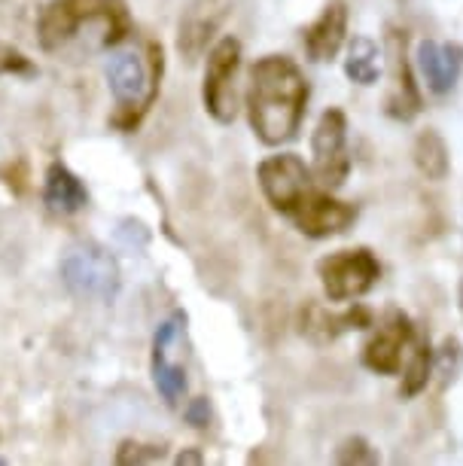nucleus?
<instances>
[{
	"mask_svg": "<svg viewBox=\"0 0 463 466\" xmlns=\"http://www.w3.org/2000/svg\"><path fill=\"white\" fill-rule=\"evenodd\" d=\"M311 86L305 80L302 67L287 56H262L253 61L247 74V107L250 131L259 144L281 147L299 135L305 110H308Z\"/></svg>",
	"mask_w": 463,
	"mask_h": 466,
	"instance_id": "nucleus-1",
	"label": "nucleus"
},
{
	"mask_svg": "<svg viewBox=\"0 0 463 466\" xmlns=\"http://www.w3.org/2000/svg\"><path fill=\"white\" fill-rule=\"evenodd\" d=\"M131 34L122 0H49L37 19V40L52 56H95Z\"/></svg>",
	"mask_w": 463,
	"mask_h": 466,
	"instance_id": "nucleus-2",
	"label": "nucleus"
},
{
	"mask_svg": "<svg viewBox=\"0 0 463 466\" xmlns=\"http://www.w3.org/2000/svg\"><path fill=\"white\" fill-rule=\"evenodd\" d=\"M162 70L165 56L159 43H146V58L141 52H113L104 67L107 86L116 101V116L113 126L122 131H135L141 119L150 113V107L159 98L162 89Z\"/></svg>",
	"mask_w": 463,
	"mask_h": 466,
	"instance_id": "nucleus-3",
	"label": "nucleus"
},
{
	"mask_svg": "<svg viewBox=\"0 0 463 466\" xmlns=\"http://www.w3.org/2000/svg\"><path fill=\"white\" fill-rule=\"evenodd\" d=\"M317 278L329 302L351 305L378 287L381 262L369 248H345L317 262Z\"/></svg>",
	"mask_w": 463,
	"mask_h": 466,
	"instance_id": "nucleus-4",
	"label": "nucleus"
},
{
	"mask_svg": "<svg viewBox=\"0 0 463 466\" xmlns=\"http://www.w3.org/2000/svg\"><path fill=\"white\" fill-rule=\"evenodd\" d=\"M238 70H241V40L226 34L207 49L202 104L205 113L220 126H232L238 116Z\"/></svg>",
	"mask_w": 463,
	"mask_h": 466,
	"instance_id": "nucleus-5",
	"label": "nucleus"
},
{
	"mask_svg": "<svg viewBox=\"0 0 463 466\" xmlns=\"http://www.w3.org/2000/svg\"><path fill=\"white\" fill-rule=\"evenodd\" d=\"M61 280L83 302H113L122 287L119 262L98 244L74 248L61 259Z\"/></svg>",
	"mask_w": 463,
	"mask_h": 466,
	"instance_id": "nucleus-6",
	"label": "nucleus"
},
{
	"mask_svg": "<svg viewBox=\"0 0 463 466\" xmlns=\"http://www.w3.org/2000/svg\"><path fill=\"white\" fill-rule=\"evenodd\" d=\"M311 171L314 180L327 189H342L351 174V149H347V116L342 107L320 113L311 131Z\"/></svg>",
	"mask_w": 463,
	"mask_h": 466,
	"instance_id": "nucleus-7",
	"label": "nucleus"
},
{
	"mask_svg": "<svg viewBox=\"0 0 463 466\" xmlns=\"http://www.w3.org/2000/svg\"><path fill=\"white\" fill-rule=\"evenodd\" d=\"M257 183L275 214L290 217L314 187V171L296 153H277L257 165Z\"/></svg>",
	"mask_w": 463,
	"mask_h": 466,
	"instance_id": "nucleus-8",
	"label": "nucleus"
},
{
	"mask_svg": "<svg viewBox=\"0 0 463 466\" xmlns=\"http://www.w3.org/2000/svg\"><path fill=\"white\" fill-rule=\"evenodd\" d=\"M287 219H293L296 232L305 235V238L323 241V238L345 235L347 228L357 223V208L351 205V201L336 198L333 189L311 187Z\"/></svg>",
	"mask_w": 463,
	"mask_h": 466,
	"instance_id": "nucleus-9",
	"label": "nucleus"
},
{
	"mask_svg": "<svg viewBox=\"0 0 463 466\" xmlns=\"http://www.w3.org/2000/svg\"><path fill=\"white\" fill-rule=\"evenodd\" d=\"M415 323L403 308H390L384 318L375 323V332L363 345V366L375 375H399L408 348L415 341Z\"/></svg>",
	"mask_w": 463,
	"mask_h": 466,
	"instance_id": "nucleus-10",
	"label": "nucleus"
},
{
	"mask_svg": "<svg viewBox=\"0 0 463 466\" xmlns=\"http://www.w3.org/2000/svg\"><path fill=\"white\" fill-rule=\"evenodd\" d=\"M183 323H186V314L177 311L165 323H159V329L153 336V384L168 406H180V400L186 397V387H189L186 366L177 360Z\"/></svg>",
	"mask_w": 463,
	"mask_h": 466,
	"instance_id": "nucleus-11",
	"label": "nucleus"
},
{
	"mask_svg": "<svg viewBox=\"0 0 463 466\" xmlns=\"http://www.w3.org/2000/svg\"><path fill=\"white\" fill-rule=\"evenodd\" d=\"M408 43H406V31L390 28L388 31V65H390V95L384 101V113L397 122H412L424 107V95L421 86L415 83V67L412 58H408Z\"/></svg>",
	"mask_w": 463,
	"mask_h": 466,
	"instance_id": "nucleus-12",
	"label": "nucleus"
},
{
	"mask_svg": "<svg viewBox=\"0 0 463 466\" xmlns=\"http://www.w3.org/2000/svg\"><path fill=\"white\" fill-rule=\"evenodd\" d=\"M229 10L232 0H186L177 22V52L189 65L207 52L216 31L223 28Z\"/></svg>",
	"mask_w": 463,
	"mask_h": 466,
	"instance_id": "nucleus-13",
	"label": "nucleus"
},
{
	"mask_svg": "<svg viewBox=\"0 0 463 466\" xmlns=\"http://www.w3.org/2000/svg\"><path fill=\"white\" fill-rule=\"evenodd\" d=\"M375 327V314L372 308H366L360 302H354L345 311H329L320 302H308L299 314V332L314 345H329L345 332H357V329H369Z\"/></svg>",
	"mask_w": 463,
	"mask_h": 466,
	"instance_id": "nucleus-14",
	"label": "nucleus"
},
{
	"mask_svg": "<svg viewBox=\"0 0 463 466\" xmlns=\"http://www.w3.org/2000/svg\"><path fill=\"white\" fill-rule=\"evenodd\" d=\"M418 74L433 95H448L463 74V46L454 40H421L415 46Z\"/></svg>",
	"mask_w": 463,
	"mask_h": 466,
	"instance_id": "nucleus-15",
	"label": "nucleus"
},
{
	"mask_svg": "<svg viewBox=\"0 0 463 466\" xmlns=\"http://www.w3.org/2000/svg\"><path fill=\"white\" fill-rule=\"evenodd\" d=\"M345 40H347V6L342 0H333V4L323 6V13L302 31V46L308 52V58L317 61V65L333 61L342 52Z\"/></svg>",
	"mask_w": 463,
	"mask_h": 466,
	"instance_id": "nucleus-16",
	"label": "nucleus"
},
{
	"mask_svg": "<svg viewBox=\"0 0 463 466\" xmlns=\"http://www.w3.org/2000/svg\"><path fill=\"white\" fill-rule=\"evenodd\" d=\"M43 201H46L52 214L71 217L89 205V189L65 162H52L46 168V177H43Z\"/></svg>",
	"mask_w": 463,
	"mask_h": 466,
	"instance_id": "nucleus-17",
	"label": "nucleus"
},
{
	"mask_svg": "<svg viewBox=\"0 0 463 466\" xmlns=\"http://www.w3.org/2000/svg\"><path fill=\"white\" fill-rule=\"evenodd\" d=\"M412 162L421 171V177L442 183L451 174V149L445 144V137L436 128L418 131L415 147H412Z\"/></svg>",
	"mask_w": 463,
	"mask_h": 466,
	"instance_id": "nucleus-18",
	"label": "nucleus"
},
{
	"mask_svg": "<svg viewBox=\"0 0 463 466\" xmlns=\"http://www.w3.org/2000/svg\"><path fill=\"white\" fill-rule=\"evenodd\" d=\"M433 360L436 350L430 345V336H415L412 348H408V357L403 363V384H399V400H415L418 393L427 390L433 378Z\"/></svg>",
	"mask_w": 463,
	"mask_h": 466,
	"instance_id": "nucleus-19",
	"label": "nucleus"
},
{
	"mask_svg": "<svg viewBox=\"0 0 463 466\" xmlns=\"http://www.w3.org/2000/svg\"><path fill=\"white\" fill-rule=\"evenodd\" d=\"M345 76L357 86H375L381 76V49L378 43L366 34H357V37L347 43L345 49Z\"/></svg>",
	"mask_w": 463,
	"mask_h": 466,
	"instance_id": "nucleus-20",
	"label": "nucleus"
},
{
	"mask_svg": "<svg viewBox=\"0 0 463 466\" xmlns=\"http://www.w3.org/2000/svg\"><path fill=\"white\" fill-rule=\"evenodd\" d=\"M336 463H345V466H363V463H378L381 454L369 439L363 436H347L338 442L336 454H333Z\"/></svg>",
	"mask_w": 463,
	"mask_h": 466,
	"instance_id": "nucleus-21",
	"label": "nucleus"
},
{
	"mask_svg": "<svg viewBox=\"0 0 463 466\" xmlns=\"http://www.w3.org/2000/svg\"><path fill=\"white\" fill-rule=\"evenodd\" d=\"M433 375H439V387H442V390L448 384L458 381V375H460V341L458 339H445L442 348L436 350Z\"/></svg>",
	"mask_w": 463,
	"mask_h": 466,
	"instance_id": "nucleus-22",
	"label": "nucleus"
},
{
	"mask_svg": "<svg viewBox=\"0 0 463 466\" xmlns=\"http://www.w3.org/2000/svg\"><path fill=\"white\" fill-rule=\"evenodd\" d=\"M37 67L31 65V58L19 52L10 43L0 40V76H34Z\"/></svg>",
	"mask_w": 463,
	"mask_h": 466,
	"instance_id": "nucleus-23",
	"label": "nucleus"
},
{
	"mask_svg": "<svg viewBox=\"0 0 463 466\" xmlns=\"http://www.w3.org/2000/svg\"><path fill=\"white\" fill-rule=\"evenodd\" d=\"M165 448L162 445H141V442H122L116 451V463H153L162 461Z\"/></svg>",
	"mask_w": 463,
	"mask_h": 466,
	"instance_id": "nucleus-24",
	"label": "nucleus"
},
{
	"mask_svg": "<svg viewBox=\"0 0 463 466\" xmlns=\"http://www.w3.org/2000/svg\"><path fill=\"white\" fill-rule=\"evenodd\" d=\"M183 415H186V420L196 430H207L211 427V402H207V397H196L183 409Z\"/></svg>",
	"mask_w": 463,
	"mask_h": 466,
	"instance_id": "nucleus-25",
	"label": "nucleus"
},
{
	"mask_svg": "<svg viewBox=\"0 0 463 466\" xmlns=\"http://www.w3.org/2000/svg\"><path fill=\"white\" fill-rule=\"evenodd\" d=\"M205 457L198 454V451H183V454H177V463H202Z\"/></svg>",
	"mask_w": 463,
	"mask_h": 466,
	"instance_id": "nucleus-26",
	"label": "nucleus"
},
{
	"mask_svg": "<svg viewBox=\"0 0 463 466\" xmlns=\"http://www.w3.org/2000/svg\"><path fill=\"white\" fill-rule=\"evenodd\" d=\"M458 305H460V314H463V278H460V284H458Z\"/></svg>",
	"mask_w": 463,
	"mask_h": 466,
	"instance_id": "nucleus-27",
	"label": "nucleus"
}]
</instances>
